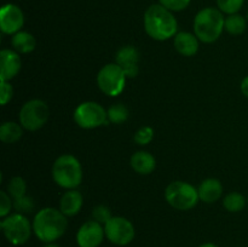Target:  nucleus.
Wrapping results in <instances>:
<instances>
[{
	"label": "nucleus",
	"instance_id": "26",
	"mask_svg": "<svg viewBox=\"0 0 248 247\" xmlns=\"http://www.w3.org/2000/svg\"><path fill=\"white\" fill-rule=\"evenodd\" d=\"M14 208L18 213H22V215L23 213H31L35 208V202H34V199L31 196L24 195L22 198L14 200Z\"/></svg>",
	"mask_w": 248,
	"mask_h": 247
},
{
	"label": "nucleus",
	"instance_id": "21",
	"mask_svg": "<svg viewBox=\"0 0 248 247\" xmlns=\"http://www.w3.org/2000/svg\"><path fill=\"white\" fill-rule=\"evenodd\" d=\"M247 21L244 16L239 14L234 15H228L225 18L224 29L232 35H240L246 31Z\"/></svg>",
	"mask_w": 248,
	"mask_h": 247
},
{
	"label": "nucleus",
	"instance_id": "20",
	"mask_svg": "<svg viewBox=\"0 0 248 247\" xmlns=\"http://www.w3.org/2000/svg\"><path fill=\"white\" fill-rule=\"evenodd\" d=\"M23 135V127L14 121H6L0 126V139L4 143H15Z\"/></svg>",
	"mask_w": 248,
	"mask_h": 247
},
{
	"label": "nucleus",
	"instance_id": "15",
	"mask_svg": "<svg viewBox=\"0 0 248 247\" xmlns=\"http://www.w3.org/2000/svg\"><path fill=\"white\" fill-rule=\"evenodd\" d=\"M174 48L177 52L182 56L190 57L194 56L199 50V39L195 34H191L189 31H181L177 33L174 36Z\"/></svg>",
	"mask_w": 248,
	"mask_h": 247
},
{
	"label": "nucleus",
	"instance_id": "9",
	"mask_svg": "<svg viewBox=\"0 0 248 247\" xmlns=\"http://www.w3.org/2000/svg\"><path fill=\"white\" fill-rule=\"evenodd\" d=\"M74 120L80 127L91 130L107 124L108 111L97 102H84L75 109Z\"/></svg>",
	"mask_w": 248,
	"mask_h": 247
},
{
	"label": "nucleus",
	"instance_id": "28",
	"mask_svg": "<svg viewBox=\"0 0 248 247\" xmlns=\"http://www.w3.org/2000/svg\"><path fill=\"white\" fill-rule=\"evenodd\" d=\"M111 217L113 216H111L110 210H109V207H107L104 205L97 206L92 211V218H93V220L98 222L99 224H107L110 220Z\"/></svg>",
	"mask_w": 248,
	"mask_h": 247
},
{
	"label": "nucleus",
	"instance_id": "8",
	"mask_svg": "<svg viewBox=\"0 0 248 247\" xmlns=\"http://www.w3.org/2000/svg\"><path fill=\"white\" fill-rule=\"evenodd\" d=\"M126 79V74L116 63H109L99 70L97 75V84L103 93L115 97L125 89Z\"/></svg>",
	"mask_w": 248,
	"mask_h": 247
},
{
	"label": "nucleus",
	"instance_id": "4",
	"mask_svg": "<svg viewBox=\"0 0 248 247\" xmlns=\"http://www.w3.org/2000/svg\"><path fill=\"white\" fill-rule=\"evenodd\" d=\"M53 181L62 188L75 189L82 181V167L79 160L70 154L57 157L52 167Z\"/></svg>",
	"mask_w": 248,
	"mask_h": 247
},
{
	"label": "nucleus",
	"instance_id": "25",
	"mask_svg": "<svg viewBox=\"0 0 248 247\" xmlns=\"http://www.w3.org/2000/svg\"><path fill=\"white\" fill-rule=\"evenodd\" d=\"M245 0H217L218 9L227 15L237 14L244 6Z\"/></svg>",
	"mask_w": 248,
	"mask_h": 247
},
{
	"label": "nucleus",
	"instance_id": "34",
	"mask_svg": "<svg viewBox=\"0 0 248 247\" xmlns=\"http://www.w3.org/2000/svg\"><path fill=\"white\" fill-rule=\"evenodd\" d=\"M44 247H61V246H58V245L55 244V242H48V244H46Z\"/></svg>",
	"mask_w": 248,
	"mask_h": 247
},
{
	"label": "nucleus",
	"instance_id": "11",
	"mask_svg": "<svg viewBox=\"0 0 248 247\" xmlns=\"http://www.w3.org/2000/svg\"><path fill=\"white\" fill-rule=\"evenodd\" d=\"M24 24V15L15 4H5L0 10V29L4 34L15 35Z\"/></svg>",
	"mask_w": 248,
	"mask_h": 247
},
{
	"label": "nucleus",
	"instance_id": "14",
	"mask_svg": "<svg viewBox=\"0 0 248 247\" xmlns=\"http://www.w3.org/2000/svg\"><path fill=\"white\" fill-rule=\"evenodd\" d=\"M21 70V58L15 50L4 48L0 52V79L10 81Z\"/></svg>",
	"mask_w": 248,
	"mask_h": 247
},
{
	"label": "nucleus",
	"instance_id": "35",
	"mask_svg": "<svg viewBox=\"0 0 248 247\" xmlns=\"http://www.w3.org/2000/svg\"><path fill=\"white\" fill-rule=\"evenodd\" d=\"M247 21H248V12H247Z\"/></svg>",
	"mask_w": 248,
	"mask_h": 247
},
{
	"label": "nucleus",
	"instance_id": "13",
	"mask_svg": "<svg viewBox=\"0 0 248 247\" xmlns=\"http://www.w3.org/2000/svg\"><path fill=\"white\" fill-rule=\"evenodd\" d=\"M116 64L124 70L127 77H135L138 74L140 53L133 46H124L116 52Z\"/></svg>",
	"mask_w": 248,
	"mask_h": 247
},
{
	"label": "nucleus",
	"instance_id": "19",
	"mask_svg": "<svg viewBox=\"0 0 248 247\" xmlns=\"http://www.w3.org/2000/svg\"><path fill=\"white\" fill-rule=\"evenodd\" d=\"M11 44L17 53H29L35 48L36 40L28 31H18L12 36Z\"/></svg>",
	"mask_w": 248,
	"mask_h": 247
},
{
	"label": "nucleus",
	"instance_id": "23",
	"mask_svg": "<svg viewBox=\"0 0 248 247\" xmlns=\"http://www.w3.org/2000/svg\"><path fill=\"white\" fill-rule=\"evenodd\" d=\"M7 193L14 200L27 195V183L22 177H14L7 184Z\"/></svg>",
	"mask_w": 248,
	"mask_h": 247
},
{
	"label": "nucleus",
	"instance_id": "24",
	"mask_svg": "<svg viewBox=\"0 0 248 247\" xmlns=\"http://www.w3.org/2000/svg\"><path fill=\"white\" fill-rule=\"evenodd\" d=\"M128 109L123 104H114L108 109V120L113 124H123L127 120Z\"/></svg>",
	"mask_w": 248,
	"mask_h": 247
},
{
	"label": "nucleus",
	"instance_id": "27",
	"mask_svg": "<svg viewBox=\"0 0 248 247\" xmlns=\"http://www.w3.org/2000/svg\"><path fill=\"white\" fill-rule=\"evenodd\" d=\"M154 138V130L150 126H143L136 132L135 142L140 145H147Z\"/></svg>",
	"mask_w": 248,
	"mask_h": 247
},
{
	"label": "nucleus",
	"instance_id": "16",
	"mask_svg": "<svg viewBox=\"0 0 248 247\" xmlns=\"http://www.w3.org/2000/svg\"><path fill=\"white\" fill-rule=\"evenodd\" d=\"M198 191L201 201L206 203H213L222 198L223 185L218 179L207 178L200 184Z\"/></svg>",
	"mask_w": 248,
	"mask_h": 247
},
{
	"label": "nucleus",
	"instance_id": "10",
	"mask_svg": "<svg viewBox=\"0 0 248 247\" xmlns=\"http://www.w3.org/2000/svg\"><path fill=\"white\" fill-rule=\"evenodd\" d=\"M106 237L116 246H126L131 244L136 236V230L132 223L124 217H111L104 224Z\"/></svg>",
	"mask_w": 248,
	"mask_h": 247
},
{
	"label": "nucleus",
	"instance_id": "7",
	"mask_svg": "<svg viewBox=\"0 0 248 247\" xmlns=\"http://www.w3.org/2000/svg\"><path fill=\"white\" fill-rule=\"evenodd\" d=\"M50 109L41 99H31L26 102L19 110V124L28 131H36L43 127L48 120Z\"/></svg>",
	"mask_w": 248,
	"mask_h": 247
},
{
	"label": "nucleus",
	"instance_id": "3",
	"mask_svg": "<svg viewBox=\"0 0 248 247\" xmlns=\"http://www.w3.org/2000/svg\"><path fill=\"white\" fill-rule=\"evenodd\" d=\"M225 18L223 12L216 7H205L194 18V34L202 43H215L222 35Z\"/></svg>",
	"mask_w": 248,
	"mask_h": 247
},
{
	"label": "nucleus",
	"instance_id": "29",
	"mask_svg": "<svg viewBox=\"0 0 248 247\" xmlns=\"http://www.w3.org/2000/svg\"><path fill=\"white\" fill-rule=\"evenodd\" d=\"M191 0H159V4L172 12L183 11L189 6Z\"/></svg>",
	"mask_w": 248,
	"mask_h": 247
},
{
	"label": "nucleus",
	"instance_id": "22",
	"mask_svg": "<svg viewBox=\"0 0 248 247\" xmlns=\"http://www.w3.org/2000/svg\"><path fill=\"white\" fill-rule=\"evenodd\" d=\"M247 200L242 194L236 193V191H232V193H229L223 200V205H224L225 210L229 211V212L236 213L240 212L245 208L246 206Z\"/></svg>",
	"mask_w": 248,
	"mask_h": 247
},
{
	"label": "nucleus",
	"instance_id": "18",
	"mask_svg": "<svg viewBox=\"0 0 248 247\" xmlns=\"http://www.w3.org/2000/svg\"><path fill=\"white\" fill-rule=\"evenodd\" d=\"M131 166L137 173L149 174L156 167V161L150 153L140 150V152L135 153L131 156Z\"/></svg>",
	"mask_w": 248,
	"mask_h": 247
},
{
	"label": "nucleus",
	"instance_id": "30",
	"mask_svg": "<svg viewBox=\"0 0 248 247\" xmlns=\"http://www.w3.org/2000/svg\"><path fill=\"white\" fill-rule=\"evenodd\" d=\"M12 206H14V201H12V198L9 195V193L0 191V217H7Z\"/></svg>",
	"mask_w": 248,
	"mask_h": 247
},
{
	"label": "nucleus",
	"instance_id": "31",
	"mask_svg": "<svg viewBox=\"0 0 248 247\" xmlns=\"http://www.w3.org/2000/svg\"><path fill=\"white\" fill-rule=\"evenodd\" d=\"M0 102H1V106L9 103L11 101L12 96H14V89L10 85L9 81H1L0 85Z\"/></svg>",
	"mask_w": 248,
	"mask_h": 247
},
{
	"label": "nucleus",
	"instance_id": "12",
	"mask_svg": "<svg viewBox=\"0 0 248 247\" xmlns=\"http://www.w3.org/2000/svg\"><path fill=\"white\" fill-rule=\"evenodd\" d=\"M104 236V227L96 220H89L78 230L77 242L79 247H99L103 242Z\"/></svg>",
	"mask_w": 248,
	"mask_h": 247
},
{
	"label": "nucleus",
	"instance_id": "32",
	"mask_svg": "<svg viewBox=\"0 0 248 247\" xmlns=\"http://www.w3.org/2000/svg\"><path fill=\"white\" fill-rule=\"evenodd\" d=\"M241 92L248 97V75L241 81Z\"/></svg>",
	"mask_w": 248,
	"mask_h": 247
},
{
	"label": "nucleus",
	"instance_id": "2",
	"mask_svg": "<svg viewBox=\"0 0 248 247\" xmlns=\"http://www.w3.org/2000/svg\"><path fill=\"white\" fill-rule=\"evenodd\" d=\"M68 228L67 216L53 207H45L39 211L33 220V232L43 242H55L64 235Z\"/></svg>",
	"mask_w": 248,
	"mask_h": 247
},
{
	"label": "nucleus",
	"instance_id": "36",
	"mask_svg": "<svg viewBox=\"0 0 248 247\" xmlns=\"http://www.w3.org/2000/svg\"><path fill=\"white\" fill-rule=\"evenodd\" d=\"M247 202H248V199H247Z\"/></svg>",
	"mask_w": 248,
	"mask_h": 247
},
{
	"label": "nucleus",
	"instance_id": "5",
	"mask_svg": "<svg viewBox=\"0 0 248 247\" xmlns=\"http://www.w3.org/2000/svg\"><path fill=\"white\" fill-rule=\"evenodd\" d=\"M165 198L172 207L178 211L191 210L200 200L198 189L182 181L172 182L169 184L165 191Z\"/></svg>",
	"mask_w": 248,
	"mask_h": 247
},
{
	"label": "nucleus",
	"instance_id": "1",
	"mask_svg": "<svg viewBox=\"0 0 248 247\" xmlns=\"http://www.w3.org/2000/svg\"><path fill=\"white\" fill-rule=\"evenodd\" d=\"M143 23L145 33L157 41L169 40L172 36H176L178 29L173 12L160 4H153L148 7L144 12Z\"/></svg>",
	"mask_w": 248,
	"mask_h": 247
},
{
	"label": "nucleus",
	"instance_id": "33",
	"mask_svg": "<svg viewBox=\"0 0 248 247\" xmlns=\"http://www.w3.org/2000/svg\"><path fill=\"white\" fill-rule=\"evenodd\" d=\"M199 247H218V246L215 244H211V242H207V244H202L201 246H199Z\"/></svg>",
	"mask_w": 248,
	"mask_h": 247
},
{
	"label": "nucleus",
	"instance_id": "6",
	"mask_svg": "<svg viewBox=\"0 0 248 247\" xmlns=\"http://www.w3.org/2000/svg\"><path fill=\"white\" fill-rule=\"evenodd\" d=\"M0 227L7 241L15 246L26 244L31 239L33 232V224H31L28 218L22 213H15L5 217L0 223Z\"/></svg>",
	"mask_w": 248,
	"mask_h": 247
},
{
	"label": "nucleus",
	"instance_id": "17",
	"mask_svg": "<svg viewBox=\"0 0 248 247\" xmlns=\"http://www.w3.org/2000/svg\"><path fill=\"white\" fill-rule=\"evenodd\" d=\"M82 195L75 189L65 191L60 201V210L67 217H73L80 212L82 207Z\"/></svg>",
	"mask_w": 248,
	"mask_h": 247
}]
</instances>
